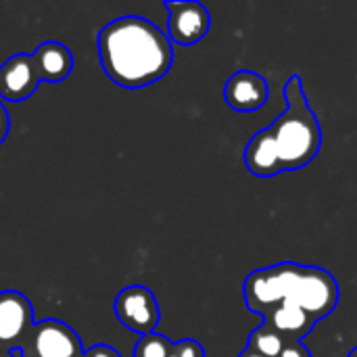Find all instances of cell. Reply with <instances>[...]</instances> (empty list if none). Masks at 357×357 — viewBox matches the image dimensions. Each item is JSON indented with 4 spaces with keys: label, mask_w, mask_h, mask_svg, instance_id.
I'll return each instance as SVG.
<instances>
[{
    "label": "cell",
    "mask_w": 357,
    "mask_h": 357,
    "mask_svg": "<svg viewBox=\"0 0 357 357\" xmlns=\"http://www.w3.org/2000/svg\"><path fill=\"white\" fill-rule=\"evenodd\" d=\"M96 44L107 77L128 90L159 82L174 63V48L167 33L153 21L136 15L107 23L98 31Z\"/></svg>",
    "instance_id": "cell-1"
},
{
    "label": "cell",
    "mask_w": 357,
    "mask_h": 357,
    "mask_svg": "<svg viewBox=\"0 0 357 357\" xmlns=\"http://www.w3.org/2000/svg\"><path fill=\"white\" fill-rule=\"evenodd\" d=\"M284 100L287 109L268 128L274 134L282 172H297L307 167L320 153L322 128L305 98L299 75H291L287 79Z\"/></svg>",
    "instance_id": "cell-2"
},
{
    "label": "cell",
    "mask_w": 357,
    "mask_h": 357,
    "mask_svg": "<svg viewBox=\"0 0 357 357\" xmlns=\"http://www.w3.org/2000/svg\"><path fill=\"white\" fill-rule=\"evenodd\" d=\"M337 278L318 266L287 261V301L299 305L312 320L328 318L339 303Z\"/></svg>",
    "instance_id": "cell-3"
},
{
    "label": "cell",
    "mask_w": 357,
    "mask_h": 357,
    "mask_svg": "<svg viewBox=\"0 0 357 357\" xmlns=\"http://www.w3.org/2000/svg\"><path fill=\"white\" fill-rule=\"evenodd\" d=\"M21 357H82L84 345L75 331L61 320L36 322L21 345Z\"/></svg>",
    "instance_id": "cell-4"
},
{
    "label": "cell",
    "mask_w": 357,
    "mask_h": 357,
    "mask_svg": "<svg viewBox=\"0 0 357 357\" xmlns=\"http://www.w3.org/2000/svg\"><path fill=\"white\" fill-rule=\"evenodd\" d=\"M113 312L115 318L132 333L136 335H151L155 333L159 320H161V310L159 303L146 287L132 284L119 291V295L113 301Z\"/></svg>",
    "instance_id": "cell-5"
},
{
    "label": "cell",
    "mask_w": 357,
    "mask_h": 357,
    "mask_svg": "<svg viewBox=\"0 0 357 357\" xmlns=\"http://www.w3.org/2000/svg\"><path fill=\"white\" fill-rule=\"evenodd\" d=\"M243 295L249 312L268 316L276 305L287 301V261L251 272L245 278Z\"/></svg>",
    "instance_id": "cell-6"
},
{
    "label": "cell",
    "mask_w": 357,
    "mask_h": 357,
    "mask_svg": "<svg viewBox=\"0 0 357 357\" xmlns=\"http://www.w3.org/2000/svg\"><path fill=\"white\" fill-rule=\"evenodd\" d=\"M167 17V38L182 46H192L201 42L211 29V13L205 4L195 0L165 2Z\"/></svg>",
    "instance_id": "cell-7"
},
{
    "label": "cell",
    "mask_w": 357,
    "mask_h": 357,
    "mask_svg": "<svg viewBox=\"0 0 357 357\" xmlns=\"http://www.w3.org/2000/svg\"><path fill=\"white\" fill-rule=\"evenodd\" d=\"M33 307L19 291L0 293V349H21L33 328Z\"/></svg>",
    "instance_id": "cell-8"
},
{
    "label": "cell",
    "mask_w": 357,
    "mask_h": 357,
    "mask_svg": "<svg viewBox=\"0 0 357 357\" xmlns=\"http://www.w3.org/2000/svg\"><path fill=\"white\" fill-rule=\"evenodd\" d=\"M38 67L27 52H17L0 65V98L21 102L29 98L40 86Z\"/></svg>",
    "instance_id": "cell-9"
},
{
    "label": "cell",
    "mask_w": 357,
    "mask_h": 357,
    "mask_svg": "<svg viewBox=\"0 0 357 357\" xmlns=\"http://www.w3.org/2000/svg\"><path fill=\"white\" fill-rule=\"evenodd\" d=\"M268 96H270V88L266 77L249 69H241L232 73L224 86L226 105L238 113H251L261 109L268 102Z\"/></svg>",
    "instance_id": "cell-10"
},
{
    "label": "cell",
    "mask_w": 357,
    "mask_h": 357,
    "mask_svg": "<svg viewBox=\"0 0 357 357\" xmlns=\"http://www.w3.org/2000/svg\"><path fill=\"white\" fill-rule=\"evenodd\" d=\"M264 324L276 331L287 343H301L314 331L318 322L312 320L293 301H282L268 316H264Z\"/></svg>",
    "instance_id": "cell-11"
},
{
    "label": "cell",
    "mask_w": 357,
    "mask_h": 357,
    "mask_svg": "<svg viewBox=\"0 0 357 357\" xmlns=\"http://www.w3.org/2000/svg\"><path fill=\"white\" fill-rule=\"evenodd\" d=\"M245 165L253 176L272 178L282 174L280 155L276 149V140L270 128L259 130L245 146Z\"/></svg>",
    "instance_id": "cell-12"
},
{
    "label": "cell",
    "mask_w": 357,
    "mask_h": 357,
    "mask_svg": "<svg viewBox=\"0 0 357 357\" xmlns=\"http://www.w3.org/2000/svg\"><path fill=\"white\" fill-rule=\"evenodd\" d=\"M31 59L38 67V75L42 82H50V84H56V82H63L65 77L71 75L73 71V54L71 50L61 44V42H42L33 52H31Z\"/></svg>",
    "instance_id": "cell-13"
},
{
    "label": "cell",
    "mask_w": 357,
    "mask_h": 357,
    "mask_svg": "<svg viewBox=\"0 0 357 357\" xmlns=\"http://www.w3.org/2000/svg\"><path fill=\"white\" fill-rule=\"evenodd\" d=\"M284 347H287V341L266 324L255 328L247 341V349L259 354L261 357H280Z\"/></svg>",
    "instance_id": "cell-14"
},
{
    "label": "cell",
    "mask_w": 357,
    "mask_h": 357,
    "mask_svg": "<svg viewBox=\"0 0 357 357\" xmlns=\"http://www.w3.org/2000/svg\"><path fill=\"white\" fill-rule=\"evenodd\" d=\"M174 354V343L157 333L140 337L134 347V357H169Z\"/></svg>",
    "instance_id": "cell-15"
},
{
    "label": "cell",
    "mask_w": 357,
    "mask_h": 357,
    "mask_svg": "<svg viewBox=\"0 0 357 357\" xmlns=\"http://www.w3.org/2000/svg\"><path fill=\"white\" fill-rule=\"evenodd\" d=\"M174 356L176 357H205V349L199 341L184 339L174 343Z\"/></svg>",
    "instance_id": "cell-16"
},
{
    "label": "cell",
    "mask_w": 357,
    "mask_h": 357,
    "mask_svg": "<svg viewBox=\"0 0 357 357\" xmlns=\"http://www.w3.org/2000/svg\"><path fill=\"white\" fill-rule=\"evenodd\" d=\"M82 357H121V354L113 349L111 345H92L90 349L84 351Z\"/></svg>",
    "instance_id": "cell-17"
},
{
    "label": "cell",
    "mask_w": 357,
    "mask_h": 357,
    "mask_svg": "<svg viewBox=\"0 0 357 357\" xmlns=\"http://www.w3.org/2000/svg\"><path fill=\"white\" fill-rule=\"evenodd\" d=\"M280 357H312V354L303 343H287Z\"/></svg>",
    "instance_id": "cell-18"
},
{
    "label": "cell",
    "mask_w": 357,
    "mask_h": 357,
    "mask_svg": "<svg viewBox=\"0 0 357 357\" xmlns=\"http://www.w3.org/2000/svg\"><path fill=\"white\" fill-rule=\"evenodd\" d=\"M8 130H10L8 111H6V107L2 105V100H0V144H2V142H4V138L8 136Z\"/></svg>",
    "instance_id": "cell-19"
},
{
    "label": "cell",
    "mask_w": 357,
    "mask_h": 357,
    "mask_svg": "<svg viewBox=\"0 0 357 357\" xmlns=\"http://www.w3.org/2000/svg\"><path fill=\"white\" fill-rule=\"evenodd\" d=\"M238 357H261L259 354H255V351H251V349H245V351H241Z\"/></svg>",
    "instance_id": "cell-20"
},
{
    "label": "cell",
    "mask_w": 357,
    "mask_h": 357,
    "mask_svg": "<svg viewBox=\"0 0 357 357\" xmlns=\"http://www.w3.org/2000/svg\"><path fill=\"white\" fill-rule=\"evenodd\" d=\"M0 357H15L13 351H6V349H0Z\"/></svg>",
    "instance_id": "cell-21"
},
{
    "label": "cell",
    "mask_w": 357,
    "mask_h": 357,
    "mask_svg": "<svg viewBox=\"0 0 357 357\" xmlns=\"http://www.w3.org/2000/svg\"><path fill=\"white\" fill-rule=\"evenodd\" d=\"M347 357H357V347H354V349L349 351V356H347Z\"/></svg>",
    "instance_id": "cell-22"
},
{
    "label": "cell",
    "mask_w": 357,
    "mask_h": 357,
    "mask_svg": "<svg viewBox=\"0 0 357 357\" xmlns=\"http://www.w3.org/2000/svg\"><path fill=\"white\" fill-rule=\"evenodd\" d=\"M169 357H176V356H174V354H172V356H169Z\"/></svg>",
    "instance_id": "cell-23"
}]
</instances>
